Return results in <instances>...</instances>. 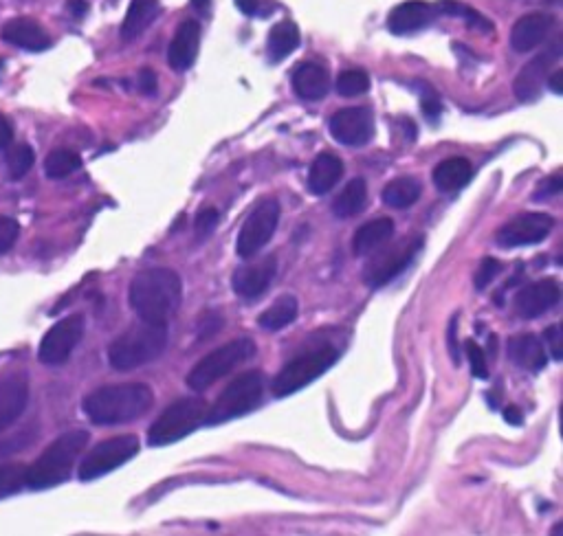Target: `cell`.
Segmentation results:
<instances>
[{"instance_id": "6da1fadb", "label": "cell", "mask_w": 563, "mask_h": 536, "mask_svg": "<svg viewBox=\"0 0 563 536\" xmlns=\"http://www.w3.org/2000/svg\"><path fill=\"white\" fill-rule=\"evenodd\" d=\"M128 299L141 321L168 326L183 299L181 277L172 268H148L132 279Z\"/></svg>"}, {"instance_id": "7a4b0ae2", "label": "cell", "mask_w": 563, "mask_h": 536, "mask_svg": "<svg viewBox=\"0 0 563 536\" xmlns=\"http://www.w3.org/2000/svg\"><path fill=\"white\" fill-rule=\"evenodd\" d=\"M154 394L143 383L106 385L84 398V413L99 427H115L137 420L152 409Z\"/></svg>"}, {"instance_id": "3957f363", "label": "cell", "mask_w": 563, "mask_h": 536, "mask_svg": "<svg viewBox=\"0 0 563 536\" xmlns=\"http://www.w3.org/2000/svg\"><path fill=\"white\" fill-rule=\"evenodd\" d=\"M86 431H69L51 442L36 462L27 466L25 486L31 490H47L64 484L71 477L73 466L88 444Z\"/></svg>"}, {"instance_id": "277c9868", "label": "cell", "mask_w": 563, "mask_h": 536, "mask_svg": "<svg viewBox=\"0 0 563 536\" xmlns=\"http://www.w3.org/2000/svg\"><path fill=\"white\" fill-rule=\"evenodd\" d=\"M168 345V326L141 321L110 343L108 361L117 372H132L159 359Z\"/></svg>"}, {"instance_id": "5b68a950", "label": "cell", "mask_w": 563, "mask_h": 536, "mask_svg": "<svg viewBox=\"0 0 563 536\" xmlns=\"http://www.w3.org/2000/svg\"><path fill=\"white\" fill-rule=\"evenodd\" d=\"M264 394V374L251 370L240 374L234 383L227 385L214 402L212 409H207L205 424H223L234 418L245 416L253 411L262 400Z\"/></svg>"}, {"instance_id": "8992f818", "label": "cell", "mask_w": 563, "mask_h": 536, "mask_svg": "<svg viewBox=\"0 0 563 536\" xmlns=\"http://www.w3.org/2000/svg\"><path fill=\"white\" fill-rule=\"evenodd\" d=\"M253 354H256V343L247 337L220 345V348L209 352L205 359L196 363L194 370L187 374V385L194 392H205L207 387H212L220 378L234 372L240 363L253 359Z\"/></svg>"}, {"instance_id": "52a82bcc", "label": "cell", "mask_w": 563, "mask_h": 536, "mask_svg": "<svg viewBox=\"0 0 563 536\" xmlns=\"http://www.w3.org/2000/svg\"><path fill=\"white\" fill-rule=\"evenodd\" d=\"M207 416V402L201 398H183L165 409L148 431L150 446H168L194 433Z\"/></svg>"}, {"instance_id": "ba28073f", "label": "cell", "mask_w": 563, "mask_h": 536, "mask_svg": "<svg viewBox=\"0 0 563 536\" xmlns=\"http://www.w3.org/2000/svg\"><path fill=\"white\" fill-rule=\"evenodd\" d=\"M337 356L339 354L335 348H322L297 356V359L282 367V372L275 376V381L271 385L273 394L278 398H284L300 392V389H304L306 385H311L315 378L326 374L337 361Z\"/></svg>"}, {"instance_id": "9c48e42d", "label": "cell", "mask_w": 563, "mask_h": 536, "mask_svg": "<svg viewBox=\"0 0 563 536\" xmlns=\"http://www.w3.org/2000/svg\"><path fill=\"white\" fill-rule=\"evenodd\" d=\"M280 222V203L275 198H264L253 207L238 233L236 251L242 260H251L271 242Z\"/></svg>"}, {"instance_id": "30bf717a", "label": "cell", "mask_w": 563, "mask_h": 536, "mask_svg": "<svg viewBox=\"0 0 563 536\" xmlns=\"http://www.w3.org/2000/svg\"><path fill=\"white\" fill-rule=\"evenodd\" d=\"M139 453V438L137 435H115V438L99 442L95 449L88 453L80 464L82 482H93L97 477H104L115 468L124 466L132 457Z\"/></svg>"}, {"instance_id": "8fae6325", "label": "cell", "mask_w": 563, "mask_h": 536, "mask_svg": "<svg viewBox=\"0 0 563 536\" xmlns=\"http://www.w3.org/2000/svg\"><path fill=\"white\" fill-rule=\"evenodd\" d=\"M82 337H84V317L82 315L64 317L62 321L55 323L40 341V350H38L40 363L51 367L66 363L73 350L77 348V343L82 341Z\"/></svg>"}, {"instance_id": "7c38bea8", "label": "cell", "mask_w": 563, "mask_h": 536, "mask_svg": "<svg viewBox=\"0 0 563 536\" xmlns=\"http://www.w3.org/2000/svg\"><path fill=\"white\" fill-rule=\"evenodd\" d=\"M555 220L548 214H539V211H531V214H522L513 218L511 222L498 231L500 247L511 249V247H528V244H537L548 238V233L553 231Z\"/></svg>"}, {"instance_id": "4fadbf2b", "label": "cell", "mask_w": 563, "mask_h": 536, "mask_svg": "<svg viewBox=\"0 0 563 536\" xmlns=\"http://www.w3.org/2000/svg\"><path fill=\"white\" fill-rule=\"evenodd\" d=\"M330 134L341 145H350V148L366 145L374 134L372 110L366 106L339 110V113L330 117Z\"/></svg>"}, {"instance_id": "5bb4252c", "label": "cell", "mask_w": 563, "mask_h": 536, "mask_svg": "<svg viewBox=\"0 0 563 536\" xmlns=\"http://www.w3.org/2000/svg\"><path fill=\"white\" fill-rule=\"evenodd\" d=\"M423 247L421 238H414L412 242H401L396 244L394 249L381 253L377 260H374L368 271H366V284L370 288H381L385 284H390L394 277H399L410 262L416 258L418 249Z\"/></svg>"}, {"instance_id": "9a60e30c", "label": "cell", "mask_w": 563, "mask_h": 536, "mask_svg": "<svg viewBox=\"0 0 563 536\" xmlns=\"http://www.w3.org/2000/svg\"><path fill=\"white\" fill-rule=\"evenodd\" d=\"M559 297H561L559 282L553 277H548L524 286L520 293L515 295L513 306L522 319H537L542 317L546 310L557 306Z\"/></svg>"}, {"instance_id": "2e32d148", "label": "cell", "mask_w": 563, "mask_h": 536, "mask_svg": "<svg viewBox=\"0 0 563 536\" xmlns=\"http://www.w3.org/2000/svg\"><path fill=\"white\" fill-rule=\"evenodd\" d=\"M275 273H278V258L275 255L238 266V271L234 273L236 295L242 299H258L271 286Z\"/></svg>"}, {"instance_id": "e0dca14e", "label": "cell", "mask_w": 563, "mask_h": 536, "mask_svg": "<svg viewBox=\"0 0 563 536\" xmlns=\"http://www.w3.org/2000/svg\"><path fill=\"white\" fill-rule=\"evenodd\" d=\"M436 9L425 3V0H407V3L396 5L388 16V29L394 36H407V33H416L434 20Z\"/></svg>"}, {"instance_id": "ac0fdd59", "label": "cell", "mask_w": 563, "mask_h": 536, "mask_svg": "<svg viewBox=\"0 0 563 536\" xmlns=\"http://www.w3.org/2000/svg\"><path fill=\"white\" fill-rule=\"evenodd\" d=\"M198 47H201V25L196 20H183L176 29L168 49V62L174 71H187L196 62Z\"/></svg>"}, {"instance_id": "d6986e66", "label": "cell", "mask_w": 563, "mask_h": 536, "mask_svg": "<svg viewBox=\"0 0 563 536\" xmlns=\"http://www.w3.org/2000/svg\"><path fill=\"white\" fill-rule=\"evenodd\" d=\"M0 38H3L7 44H14L18 49L33 51V53H40L51 47L49 33L31 18H14L5 22L3 29H0Z\"/></svg>"}, {"instance_id": "ffe728a7", "label": "cell", "mask_w": 563, "mask_h": 536, "mask_svg": "<svg viewBox=\"0 0 563 536\" xmlns=\"http://www.w3.org/2000/svg\"><path fill=\"white\" fill-rule=\"evenodd\" d=\"M555 27V18L548 14H528L513 25L511 47L517 53H528L542 44Z\"/></svg>"}, {"instance_id": "44dd1931", "label": "cell", "mask_w": 563, "mask_h": 536, "mask_svg": "<svg viewBox=\"0 0 563 536\" xmlns=\"http://www.w3.org/2000/svg\"><path fill=\"white\" fill-rule=\"evenodd\" d=\"M291 84L297 97L306 99V102H317V99H324L330 91V75L322 64L302 62L295 66Z\"/></svg>"}, {"instance_id": "7402d4cb", "label": "cell", "mask_w": 563, "mask_h": 536, "mask_svg": "<svg viewBox=\"0 0 563 536\" xmlns=\"http://www.w3.org/2000/svg\"><path fill=\"white\" fill-rule=\"evenodd\" d=\"M557 58H559V44L550 49L548 53L539 55V58H535L531 64L524 66L522 73L517 75V80H515L517 99H522V102H533V99L539 97V91H542L550 64H553Z\"/></svg>"}, {"instance_id": "603a6c76", "label": "cell", "mask_w": 563, "mask_h": 536, "mask_svg": "<svg viewBox=\"0 0 563 536\" xmlns=\"http://www.w3.org/2000/svg\"><path fill=\"white\" fill-rule=\"evenodd\" d=\"M29 402V385L25 378H7L0 381V431L9 429L22 413Z\"/></svg>"}, {"instance_id": "cb8c5ba5", "label": "cell", "mask_w": 563, "mask_h": 536, "mask_svg": "<svg viewBox=\"0 0 563 536\" xmlns=\"http://www.w3.org/2000/svg\"><path fill=\"white\" fill-rule=\"evenodd\" d=\"M341 176H344V163L339 156L322 152L308 170V189L315 196H324L341 181Z\"/></svg>"}, {"instance_id": "d4e9b609", "label": "cell", "mask_w": 563, "mask_h": 536, "mask_svg": "<svg viewBox=\"0 0 563 536\" xmlns=\"http://www.w3.org/2000/svg\"><path fill=\"white\" fill-rule=\"evenodd\" d=\"M509 356L511 359L531 372H542L548 363V354L544 343L535 334H517L509 341Z\"/></svg>"}, {"instance_id": "484cf974", "label": "cell", "mask_w": 563, "mask_h": 536, "mask_svg": "<svg viewBox=\"0 0 563 536\" xmlns=\"http://www.w3.org/2000/svg\"><path fill=\"white\" fill-rule=\"evenodd\" d=\"M394 236V220L392 218H377L359 227L355 238H352V251L355 255H370L372 251L381 249L385 242H390Z\"/></svg>"}, {"instance_id": "4316f807", "label": "cell", "mask_w": 563, "mask_h": 536, "mask_svg": "<svg viewBox=\"0 0 563 536\" xmlns=\"http://www.w3.org/2000/svg\"><path fill=\"white\" fill-rule=\"evenodd\" d=\"M473 176V165L462 159V156H451V159L438 163L434 170V185L440 192L451 194L458 192V189L467 187Z\"/></svg>"}, {"instance_id": "83f0119b", "label": "cell", "mask_w": 563, "mask_h": 536, "mask_svg": "<svg viewBox=\"0 0 563 536\" xmlns=\"http://www.w3.org/2000/svg\"><path fill=\"white\" fill-rule=\"evenodd\" d=\"M159 16V0H132L128 7V14L121 22V40H135L146 31L154 18Z\"/></svg>"}, {"instance_id": "f1b7e54d", "label": "cell", "mask_w": 563, "mask_h": 536, "mask_svg": "<svg viewBox=\"0 0 563 536\" xmlns=\"http://www.w3.org/2000/svg\"><path fill=\"white\" fill-rule=\"evenodd\" d=\"M368 203V185L363 178H352L344 187V192H339L333 203V214L337 218H352L359 216L363 207Z\"/></svg>"}, {"instance_id": "f546056e", "label": "cell", "mask_w": 563, "mask_h": 536, "mask_svg": "<svg viewBox=\"0 0 563 536\" xmlns=\"http://www.w3.org/2000/svg\"><path fill=\"white\" fill-rule=\"evenodd\" d=\"M423 187L412 176H401L394 178L388 185L383 187V203L394 209H407L412 207L418 198H421Z\"/></svg>"}, {"instance_id": "4dcf8cb0", "label": "cell", "mask_w": 563, "mask_h": 536, "mask_svg": "<svg viewBox=\"0 0 563 536\" xmlns=\"http://www.w3.org/2000/svg\"><path fill=\"white\" fill-rule=\"evenodd\" d=\"M269 55L273 62H280L284 58L300 47V29H297L295 22L282 20L269 31Z\"/></svg>"}, {"instance_id": "1f68e13d", "label": "cell", "mask_w": 563, "mask_h": 536, "mask_svg": "<svg viewBox=\"0 0 563 536\" xmlns=\"http://www.w3.org/2000/svg\"><path fill=\"white\" fill-rule=\"evenodd\" d=\"M297 310H300V304L293 295H284L271 308H267L260 315L258 323L260 328H264L267 332H278L297 319Z\"/></svg>"}, {"instance_id": "d6a6232c", "label": "cell", "mask_w": 563, "mask_h": 536, "mask_svg": "<svg viewBox=\"0 0 563 536\" xmlns=\"http://www.w3.org/2000/svg\"><path fill=\"white\" fill-rule=\"evenodd\" d=\"M80 167H82L80 154L73 150H53L47 156V161H44V172H47V176L53 178V181L71 176L73 172L80 170Z\"/></svg>"}, {"instance_id": "836d02e7", "label": "cell", "mask_w": 563, "mask_h": 536, "mask_svg": "<svg viewBox=\"0 0 563 536\" xmlns=\"http://www.w3.org/2000/svg\"><path fill=\"white\" fill-rule=\"evenodd\" d=\"M370 91V77L361 69L344 71L337 77V93L341 97H359Z\"/></svg>"}, {"instance_id": "e575fe53", "label": "cell", "mask_w": 563, "mask_h": 536, "mask_svg": "<svg viewBox=\"0 0 563 536\" xmlns=\"http://www.w3.org/2000/svg\"><path fill=\"white\" fill-rule=\"evenodd\" d=\"M33 161H36V154H33V150L29 148L27 143H20V145H14L7 152V170H9V176L14 178V181H20L22 176H25L31 167H33Z\"/></svg>"}, {"instance_id": "d590c367", "label": "cell", "mask_w": 563, "mask_h": 536, "mask_svg": "<svg viewBox=\"0 0 563 536\" xmlns=\"http://www.w3.org/2000/svg\"><path fill=\"white\" fill-rule=\"evenodd\" d=\"M25 464H3L0 466V499L18 493L25 486Z\"/></svg>"}, {"instance_id": "8d00e7d4", "label": "cell", "mask_w": 563, "mask_h": 536, "mask_svg": "<svg viewBox=\"0 0 563 536\" xmlns=\"http://www.w3.org/2000/svg\"><path fill=\"white\" fill-rule=\"evenodd\" d=\"M465 348H467V356H469V363H471V374L480 378V381H487V378H489L487 354H484V350L473 339L465 341Z\"/></svg>"}, {"instance_id": "74e56055", "label": "cell", "mask_w": 563, "mask_h": 536, "mask_svg": "<svg viewBox=\"0 0 563 536\" xmlns=\"http://www.w3.org/2000/svg\"><path fill=\"white\" fill-rule=\"evenodd\" d=\"M20 233V225L9 216H0V255L7 253L11 247H14Z\"/></svg>"}, {"instance_id": "f35d334b", "label": "cell", "mask_w": 563, "mask_h": 536, "mask_svg": "<svg viewBox=\"0 0 563 536\" xmlns=\"http://www.w3.org/2000/svg\"><path fill=\"white\" fill-rule=\"evenodd\" d=\"M500 271H502V264L498 260H493V258L482 260L480 266H478V271H476V279H473V284H476L478 290H484L493 282L495 277L500 275Z\"/></svg>"}, {"instance_id": "ab89813d", "label": "cell", "mask_w": 563, "mask_h": 536, "mask_svg": "<svg viewBox=\"0 0 563 536\" xmlns=\"http://www.w3.org/2000/svg\"><path fill=\"white\" fill-rule=\"evenodd\" d=\"M218 211L214 207H205L196 214V222H194V231L198 238H207L218 225Z\"/></svg>"}, {"instance_id": "60d3db41", "label": "cell", "mask_w": 563, "mask_h": 536, "mask_svg": "<svg viewBox=\"0 0 563 536\" xmlns=\"http://www.w3.org/2000/svg\"><path fill=\"white\" fill-rule=\"evenodd\" d=\"M561 189H563L561 172H555V174H550L546 181H542V183L537 185L533 198L535 200H548V198H553V196H559Z\"/></svg>"}, {"instance_id": "b9f144b4", "label": "cell", "mask_w": 563, "mask_h": 536, "mask_svg": "<svg viewBox=\"0 0 563 536\" xmlns=\"http://www.w3.org/2000/svg\"><path fill=\"white\" fill-rule=\"evenodd\" d=\"M544 339H546V345H548V350L553 352V359L555 361H561L563 359V352H561V332H559V326H550L544 334Z\"/></svg>"}, {"instance_id": "7bdbcfd3", "label": "cell", "mask_w": 563, "mask_h": 536, "mask_svg": "<svg viewBox=\"0 0 563 536\" xmlns=\"http://www.w3.org/2000/svg\"><path fill=\"white\" fill-rule=\"evenodd\" d=\"M139 91L143 95H154L157 93V75L152 69H141L139 73Z\"/></svg>"}, {"instance_id": "ee69618b", "label": "cell", "mask_w": 563, "mask_h": 536, "mask_svg": "<svg viewBox=\"0 0 563 536\" xmlns=\"http://www.w3.org/2000/svg\"><path fill=\"white\" fill-rule=\"evenodd\" d=\"M11 141H14V126L7 117L0 115V150H7Z\"/></svg>"}, {"instance_id": "f6af8a7d", "label": "cell", "mask_w": 563, "mask_h": 536, "mask_svg": "<svg viewBox=\"0 0 563 536\" xmlns=\"http://www.w3.org/2000/svg\"><path fill=\"white\" fill-rule=\"evenodd\" d=\"M236 7L245 16H262V14H267V11L262 9V0H236Z\"/></svg>"}, {"instance_id": "bcb514c9", "label": "cell", "mask_w": 563, "mask_h": 536, "mask_svg": "<svg viewBox=\"0 0 563 536\" xmlns=\"http://www.w3.org/2000/svg\"><path fill=\"white\" fill-rule=\"evenodd\" d=\"M25 444H29V440H25V435H16V438H11V442L0 444V457L20 451Z\"/></svg>"}, {"instance_id": "7dc6e473", "label": "cell", "mask_w": 563, "mask_h": 536, "mask_svg": "<svg viewBox=\"0 0 563 536\" xmlns=\"http://www.w3.org/2000/svg\"><path fill=\"white\" fill-rule=\"evenodd\" d=\"M423 113L429 117V119H436L440 113H443V106H440L438 99L432 95V97H425L423 99Z\"/></svg>"}, {"instance_id": "c3c4849f", "label": "cell", "mask_w": 563, "mask_h": 536, "mask_svg": "<svg viewBox=\"0 0 563 536\" xmlns=\"http://www.w3.org/2000/svg\"><path fill=\"white\" fill-rule=\"evenodd\" d=\"M66 11H69L73 18H84L88 11V3L86 0H66Z\"/></svg>"}, {"instance_id": "681fc988", "label": "cell", "mask_w": 563, "mask_h": 536, "mask_svg": "<svg viewBox=\"0 0 563 536\" xmlns=\"http://www.w3.org/2000/svg\"><path fill=\"white\" fill-rule=\"evenodd\" d=\"M504 418H506V422L513 424V427H520V424L524 422V413H522L520 407L511 405V407L504 409Z\"/></svg>"}, {"instance_id": "f907efd6", "label": "cell", "mask_w": 563, "mask_h": 536, "mask_svg": "<svg viewBox=\"0 0 563 536\" xmlns=\"http://www.w3.org/2000/svg\"><path fill=\"white\" fill-rule=\"evenodd\" d=\"M456 323L458 319H451V328H449V348H451V356H454V363L460 365V356H458V345H456Z\"/></svg>"}, {"instance_id": "816d5d0a", "label": "cell", "mask_w": 563, "mask_h": 536, "mask_svg": "<svg viewBox=\"0 0 563 536\" xmlns=\"http://www.w3.org/2000/svg\"><path fill=\"white\" fill-rule=\"evenodd\" d=\"M561 80H563V71H555L553 75L548 77V86H550V91H553L555 95H561V93H563Z\"/></svg>"}, {"instance_id": "f5cc1de1", "label": "cell", "mask_w": 563, "mask_h": 536, "mask_svg": "<svg viewBox=\"0 0 563 536\" xmlns=\"http://www.w3.org/2000/svg\"><path fill=\"white\" fill-rule=\"evenodd\" d=\"M192 7H194L201 16H207V14H209V7H212V0H192Z\"/></svg>"}, {"instance_id": "db71d44e", "label": "cell", "mask_w": 563, "mask_h": 536, "mask_svg": "<svg viewBox=\"0 0 563 536\" xmlns=\"http://www.w3.org/2000/svg\"><path fill=\"white\" fill-rule=\"evenodd\" d=\"M0 69H3V60H0Z\"/></svg>"}]
</instances>
